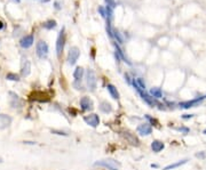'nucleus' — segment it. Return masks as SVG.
I'll return each mask as SVG.
<instances>
[{"label": "nucleus", "instance_id": "obj_1", "mask_svg": "<svg viewBox=\"0 0 206 170\" xmlns=\"http://www.w3.org/2000/svg\"><path fill=\"white\" fill-rule=\"evenodd\" d=\"M95 167H103L108 170H119L120 165L118 161L113 160V159H104V160H99L96 162H94Z\"/></svg>", "mask_w": 206, "mask_h": 170}, {"label": "nucleus", "instance_id": "obj_2", "mask_svg": "<svg viewBox=\"0 0 206 170\" xmlns=\"http://www.w3.org/2000/svg\"><path fill=\"white\" fill-rule=\"evenodd\" d=\"M86 85L88 87V89L92 91H94L96 89L98 78H96V74L93 70H87V72H86Z\"/></svg>", "mask_w": 206, "mask_h": 170}, {"label": "nucleus", "instance_id": "obj_3", "mask_svg": "<svg viewBox=\"0 0 206 170\" xmlns=\"http://www.w3.org/2000/svg\"><path fill=\"white\" fill-rule=\"evenodd\" d=\"M135 89H136V91L139 92V95L141 96V98H142L150 107H155V106H157V105H160V104L157 102V99L153 98V97H151L150 94H147L145 90H142V89H140V88H135Z\"/></svg>", "mask_w": 206, "mask_h": 170}, {"label": "nucleus", "instance_id": "obj_4", "mask_svg": "<svg viewBox=\"0 0 206 170\" xmlns=\"http://www.w3.org/2000/svg\"><path fill=\"white\" fill-rule=\"evenodd\" d=\"M64 44H65V33H64V29H62L61 32L59 33V37L56 40V54H57V56H60L61 53L63 52Z\"/></svg>", "mask_w": 206, "mask_h": 170}, {"label": "nucleus", "instance_id": "obj_5", "mask_svg": "<svg viewBox=\"0 0 206 170\" xmlns=\"http://www.w3.org/2000/svg\"><path fill=\"white\" fill-rule=\"evenodd\" d=\"M36 50H37V55L40 58H45L48 55V45L45 41H39L37 42Z\"/></svg>", "mask_w": 206, "mask_h": 170}, {"label": "nucleus", "instance_id": "obj_6", "mask_svg": "<svg viewBox=\"0 0 206 170\" xmlns=\"http://www.w3.org/2000/svg\"><path fill=\"white\" fill-rule=\"evenodd\" d=\"M80 56V52L77 47H71L70 50H69V54H68V62L70 65H75L78 61Z\"/></svg>", "mask_w": 206, "mask_h": 170}, {"label": "nucleus", "instance_id": "obj_7", "mask_svg": "<svg viewBox=\"0 0 206 170\" xmlns=\"http://www.w3.org/2000/svg\"><path fill=\"white\" fill-rule=\"evenodd\" d=\"M206 98V96H201V97H197L195 99H191V100H187V102H182L179 104L180 108H190V107H195L197 106L202 100H204Z\"/></svg>", "mask_w": 206, "mask_h": 170}, {"label": "nucleus", "instance_id": "obj_8", "mask_svg": "<svg viewBox=\"0 0 206 170\" xmlns=\"http://www.w3.org/2000/svg\"><path fill=\"white\" fill-rule=\"evenodd\" d=\"M84 121L88 126H91L93 128H96L100 124V116L98 114H95V113H92V114H88V115L84 116Z\"/></svg>", "mask_w": 206, "mask_h": 170}, {"label": "nucleus", "instance_id": "obj_9", "mask_svg": "<svg viewBox=\"0 0 206 170\" xmlns=\"http://www.w3.org/2000/svg\"><path fill=\"white\" fill-rule=\"evenodd\" d=\"M121 136L126 139V142L127 143H129L131 145H133V146H139L140 145V141H139V138L134 135V134H132V133H129V131H123L121 133Z\"/></svg>", "mask_w": 206, "mask_h": 170}, {"label": "nucleus", "instance_id": "obj_10", "mask_svg": "<svg viewBox=\"0 0 206 170\" xmlns=\"http://www.w3.org/2000/svg\"><path fill=\"white\" fill-rule=\"evenodd\" d=\"M136 130H137V134H140V135H142V136H149V135H151V133H152V127L150 126V123L144 122V123L139 124L137 128H136Z\"/></svg>", "mask_w": 206, "mask_h": 170}, {"label": "nucleus", "instance_id": "obj_11", "mask_svg": "<svg viewBox=\"0 0 206 170\" xmlns=\"http://www.w3.org/2000/svg\"><path fill=\"white\" fill-rule=\"evenodd\" d=\"M80 107L83 111H92L94 105H93V100L87 97V96H84L80 98Z\"/></svg>", "mask_w": 206, "mask_h": 170}, {"label": "nucleus", "instance_id": "obj_12", "mask_svg": "<svg viewBox=\"0 0 206 170\" xmlns=\"http://www.w3.org/2000/svg\"><path fill=\"white\" fill-rule=\"evenodd\" d=\"M33 42H34L33 35L30 34V35H25V37H23V38L21 39V41H20V45H21L22 48L26 49V48H30V47L33 45Z\"/></svg>", "mask_w": 206, "mask_h": 170}, {"label": "nucleus", "instance_id": "obj_13", "mask_svg": "<svg viewBox=\"0 0 206 170\" xmlns=\"http://www.w3.org/2000/svg\"><path fill=\"white\" fill-rule=\"evenodd\" d=\"M31 72V63L28 60H24L22 63V68H21V73L23 77H28Z\"/></svg>", "mask_w": 206, "mask_h": 170}, {"label": "nucleus", "instance_id": "obj_14", "mask_svg": "<svg viewBox=\"0 0 206 170\" xmlns=\"http://www.w3.org/2000/svg\"><path fill=\"white\" fill-rule=\"evenodd\" d=\"M11 123V118L6 114H0V129L7 128Z\"/></svg>", "mask_w": 206, "mask_h": 170}, {"label": "nucleus", "instance_id": "obj_15", "mask_svg": "<svg viewBox=\"0 0 206 170\" xmlns=\"http://www.w3.org/2000/svg\"><path fill=\"white\" fill-rule=\"evenodd\" d=\"M164 147H165V145H164V143H163L162 141L156 139V141H153V142L151 143V150H152L155 153H159L160 151L164 150Z\"/></svg>", "mask_w": 206, "mask_h": 170}, {"label": "nucleus", "instance_id": "obj_16", "mask_svg": "<svg viewBox=\"0 0 206 170\" xmlns=\"http://www.w3.org/2000/svg\"><path fill=\"white\" fill-rule=\"evenodd\" d=\"M188 161H189L188 159H183V160H181V161H178V162H174V163H171V165H168V166L164 167L163 170H172V169H175V168H179V167H181V166L186 165Z\"/></svg>", "mask_w": 206, "mask_h": 170}, {"label": "nucleus", "instance_id": "obj_17", "mask_svg": "<svg viewBox=\"0 0 206 170\" xmlns=\"http://www.w3.org/2000/svg\"><path fill=\"white\" fill-rule=\"evenodd\" d=\"M149 94H150L151 97H153V98H156V99H159V98L163 97V91H162V89H160L159 87H153V88H151L150 91H149Z\"/></svg>", "mask_w": 206, "mask_h": 170}, {"label": "nucleus", "instance_id": "obj_18", "mask_svg": "<svg viewBox=\"0 0 206 170\" xmlns=\"http://www.w3.org/2000/svg\"><path fill=\"white\" fill-rule=\"evenodd\" d=\"M106 89H108V91H109L110 96H111L113 99H118V98H119V92H118L117 88H116L113 85L109 84V85L106 86Z\"/></svg>", "mask_w": 206, "mask_h": 170}, {"label": "nucleus", "instance_id": "obj_19", "mask_svg": "<svg viewBox=\"0 0 206 170\" xmlns=\"http://www.w3.org/2000/svg\"><path fill=\"white\" fill-rule=\"evenodd\" d=\"M100 110L103 113H110V112H112V106L108 102H102L100 105Z\"/></svg>", "mask_w": 206, "mask_h": 170}, {"label": "nucleus", "instance_id": "obj_20", "mask_svg": "<svg viewBox=\"0 0 206 170\" xmlns=\"http://www.w3.org/2000/svg\"><path fill=\"white\" fill-rule=\"evenodd\" d=\"M73 77H75L76 80H81L83 77H84V69L80 68V66H78V68L75 70V72H73Z\"/></svg>", "mask_w": 206, "mask_h": 170}, {"label": "nucleus", "instance_id": "obj_21", "mask_svg": "<svg viewBox=\"0 0 206 170\" xmlns=\"http://www.w3.org/2000/svg\"><path fill=\"white\" fill-rule=\"evenodd\" d=\"M55 26H56V22L55 21H48V22H46L44 24V27H46V29H53Z\"/></svg>", "mask_w": 206, "mask_h": 170}, {"label": "nucleus", "instance_id": "obj_22", "mask_svg": "<svg viewBox=\"0 0 206 170\" xmlns=\"http://www.w3.org/2000/svg\"><path fill=\"white\" fill-rule=\"evenodd\" d=\"M8 80H11V81H18L20 80V77L17 74H14V73H8L7 77H6Z\"/></svg>", "mask_w": 206, "mask_h": 170}, {"label": "nucleus", "instance_id": "obj_23", "mask_svg": "<svg viewBox=\"0 0 206 170\" xmlns=\"http://www.w3.org/2000/svg\"><path fill=\"white\" fill-rule=\"evenodd\" d=\"M73 87H75L77 90H83V89H84L81 82H80V80H76V81L73 82Z\"/></svg>", "mask_w": 206, "mask_h": 170}, {"label": "nucleus", "instance_id": "obj_24", "mask_svg": "<svg viewBox=\"0 0 206 170\" xmlns=\"http://www.w3.org/2000/svg\"><path fill=\"white\" fill-rule=\"evenodd\" d=\"M178 130L181 131V133H183V134H188V133L190 131V129H189L188 127H180V128H178Z\"/></svg>", "mask_w": 206, "mask_h": 170}, {"label": "nucleus", "instance_id": "obj_25", "mask_svg": "<svg viewBox=\"0 0 206 170\" xmlns=\"http://www.w3.org/2000/svg\"><path fill=\"white\" fill-rule=\"evenodd\" d=\"M52 133H54V134H56V135H60V136H68L67 133H64V131H60V130H52Z\"/></svg>", "mask_w": 206, "mask_h": 170}, {"label": "nucleus", "instance_id": "obj_26", "mask_svg": "<svg viewBox=\"0 0 206 170\" xmlns=\"http://www.w3.org/2000/svg\"><path fill=\"white\" fill-rule=\"evenodd\" d=\"M196 158H198V159H205L206 153L205 152H199V153H196Z\"/></svg>", "mask_w": 206, "mask_h": 170}, {"label": "nucleus", "instance_id": "obj_27", "mask_svg": "<svg viewBox=\"0 0 206 170\" xmlns=\"http://www.w3.org/2000/svg\"><path fill=\"white\" fill-rule=\"evenodd\" d=\"M195 116V114H183L182 115V119L183 120H188V119H191V118H194Z\"/></svg>", "mask_w": 206, "mask_h": 170}, {"label": "nucleus", "instance_id": "obj_28", "mask_svg": "<svg viewBox=\"0 0 206 170\" xmlns=\"http://www.w3.org/2000/svg\"><path fill=\"white\" fill-rule=\"evenodd\" d=\"M99 11L101 13V15H102L103 17H106V13L104 11V8H103V7H100V8H99Z\"/></svg>", "mask_w": 206, "mask_h": 170}, {"label": "nucleus", "instance_id": "obj_29", "mask_svg": "<svg viewBox=\"0 0 206 170\" xmlns=\"http://www.w3.org/2000/svg\"><path fill=\"white\" fill-rule=\"evenodd\" d=\"M145 118H147V119H148L150 122H152V123H157V121H156L155 119H152L151 116H149V115H145Z\"/></svg>", "mask_w": 206, "mask_h": 170}, {"label": "nucleus", "instance_id": "obj_30", "mask_svg": "<svg viewBox=\"0 0 206 170\" xmlns=\"http://www.w3.org/2000/svg\"><path fill=\"white\" fill-rule=\"evenodd\" d=\"M125 79L127 80V82H128L129 85L132 84V81H131V79H129V76H128V74H125Z\"/></svg>", "mask_w": 206, "mask_h": 170}, {"label": "nucleus", "instance_id": "obj_31", "mask_svg": "<svg viewBox=\"0 0 206 170\" xmlns=\"http://www.w3.org/2000/svg\"><path fill=\"white\" fill-rule=\"evenodd\" d=\"M150 167H151V168H158V165H153V163H152V165H150Z\"/></svg>", "mask_w": 206, "mask_h": 170}, {"label": "nucleus", "instance_id": "obj_32", "mask_svg": "<svg viewBox=\"0 0 206 170\" xmlns=\"http://www.w3.org/2000/svg\"><path fill=\"white\" fill-rule=\"evenodd\" d=\"M2 26H3V25H2V23H1V22H0V30H1V29H2Z\"/></svg>", "mask_w": 206, "mask_h": 170}, {"label": "nucleus", "instance_id": "obj_33", "mask_svg": "<svg viewBox=\"0 0 206 170\" xmlns=\"http://www.w3.org/2000/svg\"><path fill=\"white\" fill-rule=\"evenodd\" d=\"M3 162V160H2V158H0V163H2Z\"/></svg>", "mask_w": 206, "mask_h": 170}, {"label": "nucleus", "instance_id": "obj_34", "mask_svg": "<svg viewBox=\"0 0 206 170\" xmlns=\"http://www.w3.org/2000/svg\"><path fill=\"white\" fill-rule=\"evenodd\" d=\"M203 134H204V135H206V129L204 130V131H203Z\"/></svg>", "mask_w": 206, "mask_h": 170}, {"label": "nucleus", "instance_id": "obj_35", "mask_svg": "<svg viewBox=\"0 0 206 170\" xmlns=\"http://www.w3.org/2000/svg\"><path fill=\"white\" fill-rule=\"evenodd\" d=\"M106 1H109V2H112V1H113V0H106Z\"/></svg>", "mask_w": 206, "mask_h": 170}, {"label": "nucleus", "instance_id": "obj_36", "mask_svg": "<svg viewBox=\"0 0 206 170\" xmlns=\"http://www.w3.org/2000/svg\"><path fill=\"white\" fill-rule=\"evenodd\" d=\"M15 1H17V2H18V1H20V0H15Z\"/></svg>", "mask_w": 206, "mask_h": 170}]
</instances>
